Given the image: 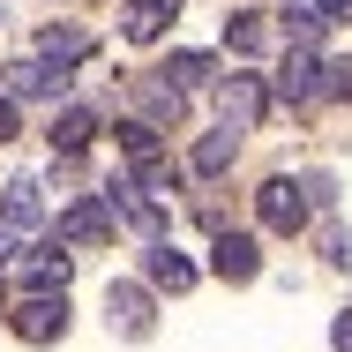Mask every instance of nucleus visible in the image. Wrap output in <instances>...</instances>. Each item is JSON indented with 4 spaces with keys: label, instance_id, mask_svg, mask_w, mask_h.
<instances>
[{
    "label": "nucleus",
    "instance_id": "nucleus-1",
    "mask_svg": "<svg viewBox=\"0 0 352 352\" xmlns=\"http://www.w3.org/2000/svg\"><path fill=\"white\" fill-rule=\"evenodd\" d=\"M255 217L270 225V232H307V217H315V195H307V180H263L255 188Z\"/></svg>",
    "mask_w": 352,
    "mask_h": 352
},
{
    "label": "nucleus",
    "instance_id": "nucleus-2",
    "mask_svg": "<svg viewBox=\"0 0 352 352\" xmlns=\"http://www.w3.org/2000/svg\"><path fill=\"white\" fill-rule=\"evenodd\" d=\"M263 113H270V82H263V75H225V82H217V120H225L232 135H255Z\"/></svg>",
    "mask_w": 352,
    "mask_h": 352
},
{
    "label": "nucleus",
    "instance_id": "nucleus-3",
    "mask_svg": "<svg viewBox=\"0 0 352 352\" xmlns=\"http://www.w3.org/2000/svg\"><path fill=\"white\" fill-rule=\"evenodd\" d=\"M8 330H15L23 345H60V338H68V300H60V292H30V300L8 315Z\"/></svg>",
    "mask_w": 352,
    "mask_h": 352
},
{
    "label": "nucleus",
    "instance_id": "nucleus-4",
    "mask_svg": "<svg viewBox=\"0 0 352 352\" xmlns=\"http://www.w3.org/2000/svg\"><path fill=\"white\" fill-rule=\"evenodd\" d=\"M15 270H23V285H30V292H68V278H75V255H68V240L53 232V240L23 248V255H15Z\"/></svg>",
    "mask_w": 352,
    "mask_h": 352
},
{
    "label": "nucleus",
    "instance_id": "nucleus-5",
    "mask_svg": "<svg viewBox=\"0 0 352 352\" xmlns=\"http://www.w3.org/2000/svg\"><path fill=\"white\" fill-rule=\"evenodd\" d=\"M8 98H45V105H60L68 98V68H53L45 53H30V60H8Z\"/></svg>",
    "mask_w": 352,
    "mask_h": 352
},
{
    "label": "nucleus",
    "instance_id": "nucleus-6",
    "mask_svg": "<svg viewBox=\"0 0 352 352\" xmlns=\"http://www.w3.org/2000/svg\"><path fill=\"white\" fill-rule=\"evenodd\" d=\"M105 322H113V330H120V338H150V330H157V315H150V285H105Z\"/></svg>",
    "mask_w": 352,
    "mask_h": 352
},
{
    "label": "nucleus",
    "instance_id": "nucleus-7",
    "mask_svg": "<svg viewBox=\"0 0 352 352\" xmlns=\"http://www.w3.org/2000/svg\"><path fill=\"white\" fill-rule=\"evenodd\" d=\"M113 225H120V217H113V203H105V195H82V203H68V210H60V225H53V232H60L68 248H98V240H113Z\"/></svg>",
    "mask_w": 352,
    "mask_h": 352
},
{
    "label": "nucleus",
    "instance_id": "nucleus-8",
    "mask_svg": "<svg viewBox=\"0 0 352 352\" xmlns=\"http://www.w3.org/2000/svg\"><path fill=\"white\" fill-rule=\"evenodd\" d=\"M135 113H142V120H157V128H180V120H188V90H180L165 68H157V75H135Z\"/></svg>",
    "mask_w": 352,
    "mask_h": 352
},
{
    "label": "nucleus",
    "instance_id": "nucleus-9",
    "mask_svg": "<svg viewBox=\"0 0 352 352\" xmlns=\"http://www.w3.org/2000/svg\"><path fill=\"white\" fill-rule=\"evenodd\" d=\"M0 225H15V232H38V225H45V188H38V173H15V180L0 188Z\"/></svg>",
    "mask_w": 352,
    "mask_h": 352
},
{
    "label": "nucleus",
    "instance_id": "nucleus-10",
    "mask_svg": "<svg viewBox=\"0 0 352 352\" xmlns=\"http://www.w3.org/2000/svg\"><path fill=\"white\" fill-rule=\"evenodd\" d=\"M270 98H285V105H315V98H322V60L292 45L285 68H278V82H270Z\"/></svg>",
    "mask_w": 352,
    "mask_h": 352
},
{
    "label": "nucleus",
    "instance_id": "nucleus-11",
    "mask_svg": "<svg viewBox=\"0 0 352 352\" xmlns=\"http://www.w3.org/2000/svg\"><path fill=\"white\" fill-rule=\"evenodd\" d=\"M210 270H217L225 285H255V278H263V255H255V240H248V232H217Z\"/></svg>",
    "mask_w": 352,
    "mask_h": 352
},
{
    "label": "nucleus",
    "instance_id": "nucleus-12",
    "mask_svg": "<svg viewBox=\"0 0 352 352\" xmlns=\"http://www.w3.org/2000/svg\"><path fill=\"white\" fill-rule=\"evenodd\" d=\"M142 278L157 285V292H188V285H195V263H188L173 240H150V248H142Z\"/></svg>",
    "mask_w": 352,
    "mask_h": 352
},
{
    "label": "nucleus",
    "instance_id": "nucleus-13",
    "mask_svg": "<svg viewBox=\"0 0 352 352\" xmlns=\"http://www.w3.org/2000/svg\"><path fill=\"white\" fill-rule=\"evenodd\" d=\"M120 30H128L135 45H157V38L173 30V0H120Z\"/></svg>",
    "mask_w": 352,
    "mask_h": 352
},
{
    "label": "nucleus",
    "instance_id": "nucleus-14",
    "mask_svg": "<svg viewBox=\"0 0 352 352\" xmlns=\"http://www.w3.org/2000/svg\"><path fill=\"white\" fill-rule=\"evenodd\" d=\"M232 157H240V135H232V128H225V120H217L210 135L195 142V150H188V173H195V180H217V173H225V165H232Z\"/></svg>",
    "mask_w": 352,
    "mask_h": 352
},
{
    "label": "nucleus",
    "instance_id": "nucleus-15",
    "mask_svg": "<svg viewBox=\"0 0 352 352\" xmlns=\"http://www.w3.org/2000/svg\"><path fill=\"white\" fill-rule=\"evenodd\" d=\"M278 30H285V45L315 53V45H322V30H330V15H322V0H315V8H300V0H292V8L278 15Z\"/></svg>",
    "mask_w": 352,
    "mask_h": 352
},
{
    "label": "nucleus",
    "instance_id": "nucleus-16",
    "mask_svg": "<svg viewBox=\"0 0 352 352\" xmlns=\"http://www.w3.org/2000/svg\"><path fill=\"white\" fill-rule=\"evenodd\" d=\"M98 135V113L90 105H60V120H53V142H60V157H82Z\"/></svg>",
    "mask_w": 352,
    "mask_h": 352
},
{
    "label": "nucleus",
    "instance_id": "nucleus-17",
    "mask_svg": "<svg viewBox=\"0 0 352 352\" xmlns=\"http://www.w3.org/2000/svg\"><path fill=\"white\" fill-rule=\"evenodd\" d=\"M38 53H45L53 68H75V60L90 53V38H82V30H68V23H45V30H38Z\"/></svg>",
    "mask_w": 352,
    "mask_h": 352
},
{
    "label": "nucleus",
    "instance_id": "nucleus-18",
    "mask_svg": "<svg viewBox=\"0 0 352 352\" xmlns=\"http://www.w3.org/2000/svg\"><path fill=\"white\" fill-rule=\"evenodd\" d=\"M225 45H232L240 60H255V53L270 45V23H263V15H225Z\"/></svg>",
    "mask_w": 352,
    "mask_h": 352
},
{
    "label": "nucleus",
    "instance_id": "nucleus-19",
    "mask_svg": "<svg viewBox=\"0 0 352 352\" xmlns=\"http://www.w3.org/2000/svg\"><path fill=\"white\" fill-rule=\"evenodd\" d=\"M165 75H173L180 90H203V82L217 75V60H210V53H173V60H165Z\"/></svg>",
    "mask_w": 352,
    "mask_h": 352
},
{
    "label": "nucleus",
    "instance_id": "nucleus-20",
    "mask_svg": "<svg viewBox=\"0 0 352 352\" xmlns=\"http://www.w3.org/2000/svg\"><path fill=\"white\" fill-rule=\"evenodd\" d=\"M157 120H120V150H128V165H142V157H157Z\"/></svg>",
    "mask_w": 352,
    "mask_h": 352
},
{
    "label": "nucleus",
    "instance_id": "nucleus-21",
    "mask_svg": "<svg viewBox=\"0 0 352 352\" xmlns=\"http://www.w3.org/2000/svg\"><path fill=\"white\" fill-rule=\"evenodd\" d=\"M322 98H352V60H322Z\"/></svg>",
    "mask_w": 352,
    "mask_h": 352
},
{
    "label": "nucleus",
    "instance_id": "nucleus-22",
    "mask_svg": "<svg viewBox=\"0 0 352 352\" xmlns=\"http://www.w3.org/2000/svg\"><path fill=\"white\" fill-rule=\"evenodd\" d=\"M322 255H330V263H352V232L345 225H322Z\"/></svg>",
    "mask_w": 352,
    "mask_h": 352
},
{
    "label": "nucleus",
    "instance_id": "nucleus-23",
    "mask_svg": "<svg viewBox=\"0 0 352 352\" xmlns=\"http://www.w3.org/2000/svg\"><path fill=\"white\" fill-rule=\"evenodd\" d=\"M15 135H23V120H15V98L0 90V142H15Z\"/></svg>",
    "mask_w": 352,
    "mask_h": 352
},
{
    "label": "nucleus",
    "instance_id": "nucleus-24",
    "mask_svg": "<svg viewBox=\"0 0 352 352\" xmlns=\"http://www.w3.org/2000/svg\"><path fill=\"white\" fill-rule=\"evenodd\" d=\"M330 345H338V352H352V307L338 315V322H330Z\"/></svg>",
    "mask_w": 352,
    "mask_h": 352
},
{
    "label": "nucleus",
    "instance_id": "nucleus-25",
    "mask_svg": "<svg viewBox=\"0 0 352 352\" xmlns=\"http://www.w3.org/2000/svg\"><path fill=\"white\" fill-rule=\"evenodd\" d=\"M15 255H23V248H15V225H0V270H8Z\"/></svg>",
    "mask_w": 352,
    "mask_h": 352
},
{
    "label": "nucleus",
    "instance_id": "nucleus-26",
    "mask_svg": "<svg viewBox=\"0 0 352 352\" xmlns=\"http://www.w3.org/2000/svg\"><path fill=\"white\" fill-rule=\"evenodd\" d=\"M322 15L330 23H352V0H322Z\"/></svg>",
    "mask_w": 352,
    "mask_h": 352
}]
</instances>
